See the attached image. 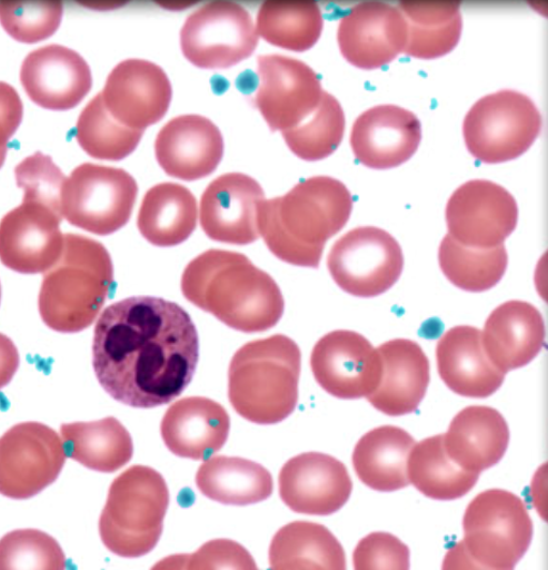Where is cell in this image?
I'll return each instance as SVG.
<instances>
[{"label":"cell","mask_w":548,"mask_h":570,"mask_svg":"<svg viewBox=\"0 0 548 570\" xmlns=\"http://www.w3.org/2000/svg\"><path fill=\"white\" fill-rule=\"evenodd\" d=\"M415 440L406 430L380 426L369 431L353 449L352 464L361 482L379 492L409 485L407 464Z\"/></svg>","instance_id":"obj_29"},{"label":"cell","mask_w":548,"mask_h":570,"mask_svg":"<svg viewBox=\"0 0 548 570\" xmlns=\"http://www.w3.org/2000/svg\"><path fill=\"white\" fill-rule=\"evenodd\" d=\"M139 193L136 178L123 169L83 163L62 193V215L73 227L99 236L124 227Z\"/></svg>","instance_id":"obj_9"},{"label":"cell","mask_w":548,"mask_h":570,"mask_svg":"<svg viewBox=\"0 0 548 570\" xmlns=\"http://www.w3.org/2000/svg\"><path fill=\"white\" fill-rule=\"evenodd\" d=\"M265 191L251 176L230 173L213 179L201 195V228L213 242L245 246L259 238L258 209Z\"/></svg>","instance_id":"obj_20"},{"label":"cell","mask_w":548,"mask_h":570,"mask_svg":"<svg viewBox=\"0 0 548 570\" xmlns=\"http://www.w3.org/2000/svg\"><path fill=\"white\" fill-rule=\"evenodd\" d=\"M198 202L187 187L165 183L145 194L138 228L148 243L173 247L187 242L197 229Z\"/></svg>","instance_id":"obj_31"},{"label":"cell","mask_w":548,"mask_h":570,"mask_svg":"<svg viewBox=\"0 0 548 570\" xmlns=\"http://www.w3.org/2000/svg\"><path fill=\"white\" fill-rule=\"evenodd\" d=\"M0 302H2V285H0Z\"/></svg>","instance_id":"obj_49"},{"label":"cell","mask_w":548,"mask_h":570,"mask_svg":"<svg viewBox=\"0 0 548 570\" xmlns=\"http://www.w3.org/2000/svg\"><path fill=\"white\" fill-rule=\"evenodd\" d=\"M322 12L315 2H266L257 17V35L273 47L305 52L319 41Z\"/></svg>","instance_id":"obj_36"},{"label":"cell","mask_w":548,"mask_h":570,"mask_svg":"<svg viewBox=\"0 0 548 570\" xmlns=\"http://www.w3.org/2000/svg\"><path fill=\"white\" fill-rule=\"evenodd\" d=\"M181 285L189 303L237 332H268L283 317L279 285L242 253L203 252L187 265Z\"/></svg>","instance_id":"obj_2"},{"label":"cell","mask_w":548,"mask_h":570,"mask_svg":"<svg viewBox=\"0 0 548 570\" xmlns=\"http://www.w3.org/2000/svg\"><path fill=\"white\" fill-rule=\"evenodd\" d=\"M269 570H347L342 544L323 524L293 521L273 537Z\"/></svg>","instance_id":"obj_30"},{"label":"cell","mask_w":548,"mask_h":570,"mask_svg":"<svg viewBox=\"0 0 548 570\" xmlns=\"http://www.w3.org/2000/svg\"><path fill=\"white\" fill-rule=\"evenodd\" d=\"M63 216L51 207L23 200L0 220V262L14 273H48L61 258Z\"/></svg>","instance_id":"obj_16"},{"label":"cell","mask_w":548,"mask_h":570,"mask_svg":"<svg viewBox=\"0 0 548 570\" xmlns=\"http://www.w3.org/2000/svg\"><path fill=\"white\" fill-rule=\"evenodd\" d=\"M170 492L165 476L137 464L118 475L99 520L101 542L117 557L139 559L158 544Z\"/></svg>","instance_id":"obj_6"},{"label":"cell","mask_w":548,"mask_h":570,"mask_svg":"<svg viewBox=\"0 0 548 570\" xmlns=\"http://www.w3.org/2000/svg\"><path fill=\"white\" fill-rule=\"evenodd\" d=\"M258 73L260 85L253 101L272 131L298 127L319 107L323 95L320 79L300 59L260 56Z\"/></svg>","instance_id":"obj_14"},{"label":"cell","mask_w":548,"mask_h":570,"mask_svg":"<svg viewBox=\"0 0 548 570\" xmlns=\"http://www.w3.org/2000/svg\"><path fill=\"white\" fill-rule=\"evenodd\" d=\"M0 570H67V558L52 535L14 530L0 538Z\"/></svg>","instance_id":"obj_40"},{"label":"cell","mask_w":548,"mask_h":570,"mask_svg":"<svg viewBox=\"0 0 548 570\" xmlns=\"http://www.w3.org/2000/svg\"><path fill=\"white\" fill-rule=\"evenodd\" d=\"M23 118V102L17 89L0 81V168L8 154V142L18 131Z\"/></svg>","instance_id":"obj_45"},{"label":"cell","mask_w":548,"mask_h":570,"mask_svg":"<svg viewBox=\"0 0 548 570\" xmlns=\"http://www.w3.org/2000/svg\"><path fill=\"white\" fill-rule=\"evenodd\" d=\"M143 130L118 124L97 95L82 110L77 125V140L92 158L118 161L127 158L139 146Z\"/></svg>","instance_id":"obj_38"},{"label":"cell","mask_w":548,"mask_h":570,"mask_svg":"<svg viewBox=\"0 0 548 570\" xmlns=\"http://www.w3.org/2000/svg\"><path fill=\"white\" fill-rule=\"evenodd\" d=\"M66 459L53 429L34 422L12 426L0 438V494L18 501L37 497L56 482Z\"/></svg>","instance_id":"obj_12"},{"label":"cell","mask_w":548,"mask_h":570,"mask_svg":"<svg viewBox=\"0 0 548 570\" xmlns=\"http://www.w3.org/2000/svg\"><path fill=\"white\" fill-rule=\"evenodd\" d=\"M259 37L250 13L240 4L213 2L192 12L181 31L188 61L207 70L228 69L255 53Z\"/></svg>","instance_id":"obj_11"},{"label":"cell","mask_w":548,"mask_h":570,"mask_svg":"<svg viewBox=\"0 0 548 570\" xmlns=\"http://www.w3.org/2000/svg\"><path fill=\"white\" fill-rule=\"evenodd\" d=\"M481 333L488 358L504 374L530 364L541 353L546 338L539 309L518 299L498 306Z\"/></svg>","instance_id":"obj_26"},{"label":"cell","mask_w":548,"mask_h":570,"mask_svg":"<svg viewBox=\"0 0 548 570\" xmlns=\"http://www.w3.org/2000/svg\"><path fill=\"white\" fill-rule=\"evenodd\" d=\"M160 431L162 441L173 455L206 460L226 445L230 416L221 404L211 399L186 397L168 410Z\"/></svg>","instance_id":"obj_27"},{"label":"cell","mask_w":548,"mask_h":570,"mask_svg":"<svg viewBox=\"0 0 548 570\" xmlns=\"http://www.w3.org/2000/svg\"><path fill=\"white\" fill-rule=\"evenodd\" d=\"M422 139L420 119L397 105H378L353 122L350 145L365 167L388 170L408 161Z\"/></svg>","instance_id":"obj_22"},{"label":"cell","mask_w":548,"mask_h":570,"mask_svg":"<svg viewBox=\"0 0 548 570\" xmlns=\"http://www.w3.org/2000/svg\"><path fill=\"white\" fill-rule=\"evenodd\" d=\"M442 439L448 456L458 468L480 474L496 466L506 455L510 430L497 410L470 406L452 419Z\"/></svg>","instance_id":"obj_28"},{"label":"cell","mask_w":548,"mask_h":570,"mask_svg":"<svg viewBox=\"0 0 548 570\" xmlns=\"http://www.w3.org/2000/svg\"><path fill=\"white\" fill-rule=\"evenodd\" d=\"M542 117L528 96L502 89L472 105L464 122V137L474 158L499 164L525 155L539 138Z\"/></svg>","instance_id":"obj_7"},{"label":"cell","mask_w":548,"mask_h":570,"mask_svg":"<svg viewBox=\"0 0 548 570\" xmlns=\"http://www.w3.org/2000/svg\"><path fill=\"white\" fill-rule=\"evenodd\" d=\"M464 531V543L474 560L488 569L514 570L530 547L532 522L520 498L492 489L469 503Z\"/></svg>","instance_id":"obj_8"},{"label":"cell","mask_w":548,"mask_h":570,"mask_svg":"<svg viewBox=\"0 0 548 570\" xmlns=\"http://www.w3.org/2000/svg\"><path fill=\"white\" fill-rule=\"evenodd\" d=\"M155 151L160 168L169 176L198 181L217 170L225 156V139L207 117L177 116L158 132Z\"/></svg>","instance_id":"obj_23"},{"label":"cell","mask_w":548,"mask_h":570,"mask_svg":"<svg viewBox=\"0 0 548 570\" xmlns=\"http://www.w3.org/2000/svg\"><path fill=\"white\" fill-rule=\"evenodd\" d=\"M439 376L452 393L468 399H487L506 380L488 358L478 327L459 325L444 334L437 344Z\"/></svg>","instance_id":"obj_24"},{"label":"cell","mask_w":548,"mask_h":570,"mask_svg":"<svg viewBox=\"0 0 548 570\" xmlns=\"http://www.w3.org/2000/svg\"><path fill=\"white\" fill-rule=\"evenodd\" d=\"M187 570H259L250 552L231 539H215L189 554Z\"/></svg>","instance_id":"obj_44"},{"label":"cell","mask_w":548,"mask_h":570,"mask_svg":"<svg viewBox=\"0 0 548 570\" xmlns=\"http://www.w3.org/2000/svg\"><path fill=\"white\" fill-rule=\"evenodd\" d=\"M310 367L325 392L340 400L369 397L382 377L378 350L365 336L349 330L321 337L310 356Z\"/></svg>","instance_id":"obj_15"},{"label":"cell","mask_w":548,"mask_h":570,"mask_svg":"<svg viewBox=\"0 0 548 570\" xmlns=\"http://www.w3.org/2000/svg\"><path fill=\"white\" fill-rule=\"evenodd\" d=\"M518 207L512 194L487 179L458 187L447 205L449 235L469 248L499 247L515 232Z\"/></svg>","instance_id":"obj_13"},{"label":"cell","mask_w":548,"mask_h":570,"mask_svg":"<svg viewBox=\"0 0 548 570\" xmlns=\"http://www.w3.org/2000/svg\"><path fill=\"white\" fill-rule=\"evenodd\" d=\"M382 362V377L376 392L368 399L372 406L389 416L417 412L424 401L431 367L420 344L397 338L378 348Z\"/></svg>","instance_id":"obj_25"},{"label":"cell","mask_w":548,"mask_h":570,"mask_svg":"<svg viewBox=\"0 0 548 570\" xmlns=\"http://www.w3.org/2000/svg\"><path fill=\"white\" fill-rule=\"evenodd\" d=\"M352 205L343 183L330 176L310 177L283 197L260 204L259 234L279 261L317 268L326 243L346 227Z\"/></svg>","instance_id":"obj_3"},{"label":"cell","mask_w":548,"mask_h":570,"mask_svg":"<svg viewBox=\"0 0 548 570\" xmlns=\"http://www.w3.org/2000/svg\"><path fill=\"white\" fill-rule=\"evenodd\" d=\"M504 245L491 249L469 248L448 234L439 247L441 272L455 287L468 293H484L496 287L508 268Z\"/></svg>","instance_id":"obj_37"},{"label":"cell","mask_w":548,"mask_h":570,"mask_svg":"<svg viewBox=\"0 0 548 570\" xmlns=\"http://www.w3.org/2000/svg\"><path fill=\"white\" fill-rule=\"evenodd\" d=\"M328 267L340 289L357 297H376L390 291L402 276L405 255L388 232L360 227L337 239Z\"/></svg>","instance_id":"obj_10"},{"label":"cell","mask_w":548,"mask_h":570,"mask_svg":"<svg viewBox=\"0 0 548 570\" xmlns=\"http://www.w3.org/2000/svg\"><path fill=\"white\" fill-rule=\"evenodd\" d=\"M14 176L19 188L24 191L23 200L47 205L62 215V193L67 177L50 156L37 153L24 158L14 168Z\"/></svg>","instance_id":"obj_42"},{"label":"cell","mask_w":548,"mask_h":570,"mask_svg":"<svg viewBox=\"0 0 548 570\" xmlns=\"http://www.w3.org/2000/svg\"><path fill=\"white\" fill-rule=\"evenodd\" d=\"M188 561V553L170 554L157 562L151 570H187Z\"/></svg>","instance_id":"obj_48"},{"label":"cell","mask_w":548,"mask_h":570,"mask_svg":"<svg viewBox=\"0 0 548 570\" xmlns=\"http://www.w3.org/2000/svg\"><path fill=\"white\" fill-rule=\"evenodd\" d=\"M199 334L189 314L168 299L134 296L101 313L93 367L116 401L155 409L179 397L199 363Z\"/></svg>","instance_id":"obj_1"},{"label":"cell","mask_w":548,"mask_h":570,"mask_svg":"<svg viewBox=\"0 0 548 570\" xmlns=\"http://www.w3.org/2000/svg\"><path fill=\"white\" fill-rule=\"evenodd\" d=\"M353 570H410V550L396 535L373 532L352 553Z\"/></svg>","instance_id":"obj_43"},{"label":"cell","mask_w":548,"mask_h":570,"mask_svg":"<svg viewBox=\"0 0 548 570\" xmlns=\"http://www.w3.org/2000/svg\"><path fill=\"white\" fill-rule=\"evenodd\" d=\"M407 473L409 484L436 501L462 499L477 485L480 475L457 466L447 454L442 434L414 445Z\"/></svg>","instance_id":"obj_35"},{"label":"cell","mask_w":548,"mask_h":570,"mask_svg":"<svg viewBox=\"0 0 548 570\" xmlns=\"http://www.w3.org/2000/svg\"><path fill=\"white\" fill-rule=\"evenodd\" d=\"M61 432L66 454L96 472L114 473L134 454L130 433L113 416L91 423L64 424Z\"/></svg>","instance_id":"obj_33"},{"label":"cell","mask_w":548,"mask_h":570,"mask_svg":"<svg viewBox=\"0 0 548 570\" xmlns=\"http://www.w3.org/2000/svg\"><path fill=\"white\" fill-rule=\"evenodd\" d=\"M408 28L405 53L419 59L447 56L457 47L462 36L461 6L439 2H402Z\"/></svg>","instance_id":"obj_34"},{"label":"cell","mask_w":548,"mask_h":570,"mask_svg":"<svg viewBox=\"0 0 548 570\" xmlns=\"http://www.w3.org/2000/svg\"><path fill=\"white\" fill-rule=\"evenodd\" d=\"M196 480L203 497L227 505L257 504L273 493L271 473L260 463L242 458L209 459L201 464Z\"/></svg>","instance_id":"obj_32"},{"label":"cell","mask_w":548,"mask_h":570,"mask_svg":"<svg viewBox=\"0 0 548 570\" xmlns=\"http://www.w3.org/2000/svg\"><path fill=\"white\" fill-rule=\"evenodd\" d=\"M301 351L295 341L275 335L245 344L229 367V400L250 423L275 425L298 407Z\"/></svg>","instance_id":"obj_5"},{"label":"cell","mask_w":548,"mask_h":570,"mask_svg":"<svg viewBox=\"0 0 548 570\" xmlns=\"http://www.w3.org/2000/svg\"><path fill=\"white\" fill-rule=\"evenodd\" d=\"M20 79L29 99L53 111L77 108L93 85L86 59L62 45H48L29 53Z\"/></svg>","instance_id":"obj_21"},{"label":"cell","mask_w":548,"mask_h":570,"mask_svg":"<svg viewBox=\"0 0 548 570\" xmlns=\"http://www.w3.org/2000/svg\"><path fill=\"white\" fill-rule=\"evenodd\" d=\"M441 570H492L474 560L464 542L451 547L444 558Z\"/></svg>","instance_id":"obj_47"},{"label":"cell","mask_w":548,"mask_h":570,"mask_svg":"<svg viewBox=\"0 0 548 570\" xmlns=\"http://www.w3.org/2000/svg\"><path fill=\"white\" fill-rule=\"evenodd\" d=\"M20 366V354L13 342L0 334V390L10 384Z\"/></svg>","instance_id":"obj_46"},{"label":"cell","mask_w":548,"mask_h":570,"mask_svg":"<svg viewBox=\"0 0 548 570\" xmlns=\"http://www.w3.org/2000/svg\"><path fill=\"white\" fill-rule=\"evenodd\" d=\"M346 115L342 105L330 94L322 95L319 107L305 121L283 131L290 151L300 159L318 161L330 157L342 144Z\"/></svg>","instance_id":"obj_39"},{"label":"cell","mask_w":548,"mask_h":570,"mask_svg":"<svg viewBox=\"0 0 548 570\" xmlns=\"http://www.w3.org/2000/svg\"><path fill=\"white\" fill-rule=\"evenodd\" d=\"M100 95L118 124L145 131L168 114L172 86L165 69L132 58L112 69Z\"/></svg>","instance_id":"obj_17"},{"label":"cell","mask_w":548,"mask_h":570,"mask_svg":"<svg viewBox=\"0 0 548 570\" xmlns=\"http://www.w3.org/2000/svg\"><path fill=\"white\" fill-rule=\"evenodd\" d=\"M109 250L96 239L64 235L61 258L43 275L39 312L57 333L77 334L91 326L113 289Z\"/></svg>","instance_id":"obj_4"},{"label":"cell","mask_w":548,"mask_h":570,"mask_svg":"<svg viewBox=\"0 0 548 570\" xmlns=\"http://www.w3.org/2000/svg\"><path fill=\"white\" fill-rule=\"evenodd\" d=\"M279 497L295 513L328 517L349 501L352 480L343 462L322 453L290 459L280 470Z\"/></svg>","instance_id":"obj_19"},{"label":"cell","mask_w":548,"mask_h":570,"mask_svg":"<svg viewBox=\"0 0 548 570\" xmlns=\"http://www.w3.org/2000/svg\"><path fill=\"white\" fill-rule=\"evenodd\" d=\"M62 19V3L0 2V24L20 42L37 43L51 38Z\"/></svg>","instance_id":"obj_41"},{"label":"cell","mask_w":548,"mask_h":570,"mask_svg":"<svg viewBox=\"0 0 548 570\" xmlns=\"http://www.w3.org/2000/svg\"><path fill=\"white\" fill-rule=\"evenodd\" d=\"M406 19L398 8L366 2L353 7L339 21L337 40L347 61L359 69L376 70L405 53Z\"/></svg>","instance_id":"obj_18"}]
</instances>
